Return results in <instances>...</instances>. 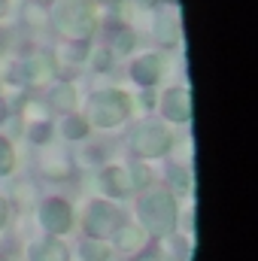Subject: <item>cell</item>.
<instances>
[{"label":"cell","mask_w":258,"mask_h":261,"mask_svg":"<svg viewBox=\"0 0 258 261\" xmlns=\"http://www.w3.org/2000/svg\"><path fill=\"white\" fill-rule=\"evenodd\" d=\"M49 31L58 40H94L100 31L97 0H52L49 3Z\"/></svg>","instance_id":"1"},{"label":"cell","mask_w":258,"mask_h":261,"mask_svg":"<svg viewBox=\"0 0 258 261\" xmlns=\"http://www.w3.org/2000/svg\"><path fill=\"white\" fill-rule=\"evenodd\" d=\"M134 110V100L125 88H100L88 97V107H85V122L97 130H110L125 125Z\"/></svg>","instance_id":"2"},{"label":"cell","mask_w":258,"mask_h":261,"mask_svg":"<svg viewBox=\"0 0 258 261\" xmlns=\"http://www.w3.org/2000/svg\"><path fill=\"white\" fill-rule=\"evenodd\" d=\"M140 222L152 234H170L176 225V203L170 192H149L140 200Z\"/></svg>","instance_id":"3"},{"label":"cell","mask_w":258,"mask_h":261,"mask_svg":"<svg viewBox=\"0 0 258 261\" xmlns=\"http://www.w3.org/2000/svg\"><path fill=\"white\" fill-rule=\"evenodd\" d=\"M149 31H152V37L161 49H176L183 43V12H179V6L173 0L170 3L161 0L149 12Z\"/></svg>","instance_id":"4"},{"label":"cell","mask_w":258,"mask_h":261,"mask_svg":"<svg viewBox=\"0 0 258 261\" xmlns=\"http://www.w3.org/2000/svg\"><path fill=\"white\" fill-rule=\"evenodd\" d=\"M170 130L164 128L161 122H143L131 130V152L140 158V161H149V158H161L170 152Z\"/></svg>","instance_id":"5"},{"label":"cell","mask_w":258,"mask_h":261,"mask_svg":"<svg viewBox=\"0 0 258 261\" xmlns=\"http://www.w3.org/2000/svg\"><path fill=\"white\" fill-rule=\"evenodd\" d=\"M119 228H122V213H119V206H113V203H107V200H94V203L88 206V213H85V231H88V237L104 240V237L119 234Z\"/></svg>","instance_id":"6"},{"label":"cell","mask_w":258,"mask_h":261,"mask_svg":"<svg viewBox=\"0 0 258 261\" xmlns=\"http://www.w3.org/2000/svg\"><path fill=\"white\" fill-rule=\"evenodd\" d=\"M21 73H24V85H46L58 79V61L46 49H31L21 58Z\"/></svg>","instance_id":"7"},{"label":"cell","mask_w":258,"mask_h":261,"mask_svg":"<svg viewBox=\"0 0 258 261\" xmlns=\"http://www.w3.org/2000/svg\"><path fill=\"white\" fill-rule=\"evenodd\" d=\"M161 116L173 125H189L192 122V91L189 85H173L158 97Z\"/></svg>","instance_id":"8"},{"label":"cell","mask_w":258,"mask_h":261,"mask_svg":"<svg viewBox=\"0 0 258 261\" xmlns=\"http://www.w3.org/2000/svg\"><path fill=\"white\" fill-rule=\"evenodd\" d=\"M164 55L161 52H140L134 61H131V79L140 85V88H155L164 76Z\"/></svg>","instance_id":"9"},{"label":"cell","mask_w":258,"mask_h":261,"mask_svg":"<svg viewBox=\"0 0 258 261\" xmlns=\"http://www.w3.org/2000/svg\"><path fill=\"white\" fill-rule=\"evenodd\" d=\"M40 222H43V228L49 234H67L70 225H73V210L61 197H49L40 206Z\"/></svg>","instance_id":"10"},{"label":"cell","mask_w":258,"mask_h":261,"mask_svg":"<svg viewBox=\"0 0 258 261\" xmlns=\"http://www.w3.org/2000/svg\"><path fill=\"white\" fill-rule=\"evenodd\" d=\"M97 186L104 189V195L110 197H128L134 192V182H131L128 167H119V164H107L100 167L97 173Z\"/></svg>","instance_id":"11"},{"label":"cell","mask_w":258,"mask_h":261,"mask_svg":"<svg viewBox=\"0 0 258 261\" xmlns=\"http://www.w3.org/2000/svg\"><path fill=\"white\" fill-rule=\"evenodd\" d=\"M46 103L55 110V113H76V107H79V91H76V85L70 82V79H55L52 82V88H49V97H46Z\"/></svg>","instance_id":"12"},{"label":"cell","mask_w":258,"mask_h":261,"mask_svg":"<svg viewBox=\"0 0 258 261\" xmlns=\"http://www.w3.org/2000/svg\"><path fill=\"white\" fill-rule=\"evenodd\" d=\"M18 18H21V24L28 31L40 34V31L49 28V3H43V0H24L18 6Z\"/></svg>","instance_id":"13"},{"label":"cell","mask_w":258,"mask_h":261,"mask_svg":"<svg viewBox=\"0 0 258 261\" xmlns=\"http://www.w3.org/2000/svg\"><path fill=\"white\" fill-rule=\"evenodd\" d=\"M107 49L113 52V58H128V55H134V49H137V31L116 21V28L110 31Z\"/></svg>","instance_id":"14"},{"label":"cell","mask_w":258,"mask_h":261,"mask_svg":"<svg viewBox=\"0 0 258 261\" xmlns=\"http://www.w3.org/2000/svg\"><path fill=\"white\" fill-rule=\"evenodd\" d=\"M88 40H58V49L52 52L55 61H67V64H85L88 61Z\"/></svg>","instance_id":"15"},{"label":"cell","mask_w":258,"mask_h":261,"mask_svg":"<svg viewBox=\"0 0 258 261\" xmlns=\"http://www.w3.org/2000/svg\"><path fill=\"white\" fill-rule=\"evenodd\" d=\"M88 130L91 125L85 122V116L82 113H64V119H61V125H58V134L70 140V143H79V140H85L88 137Z\"/></svg>","instance_id":"16"},{"label":"cell","mask_w":258,"mask_h":261,"mask_svg":"<svg viewBox=\"0 0 258 261\" xmlns=\"http://www.w3.org/2000/svg\"><path fill=\"white\" fill-rule=\"evenodd\" d=\"M40 173L49 176V179H64V176H70V158H67L64 152H49V155H43Z\"/></svg>","instance_id":"17"},{"label":"cell","mask_w":258,"mask_h":261,"mask_svg":"<svg viewBox=\"0 0 258 261\" xmlns=\"http://www.w3.org/2000/svg\"><path fill=\"white\" fill-rule=\"evenodd\" d=\"M31 261H70V258H67L64 243H58V240H43V243L34 246Z\"/></svg>","instance_id":"18"},{"label":"cell","mask_w":258,"mask_h":261,"mask_svg":"<svg viewBox=\"0 0 258 261\" xmlns=\"http://www.w3.org/2000/svg\"><path fill=\"white\" fill-rule=\"evenodd\" d=\"M85 64L91 67L94 73H110L113 64H116V58H113V52L107 49V43H100V46H91L88 49V61Z\"/></svg>","instance_id":"19"},{"label":"cell","mask_w":258,"mask_h":261,"mask_svg":"<svg viewBox=\"0 0 258 261\" xmlns=\"http://www.w3.org/2000/svg\"><path fill=\"white\" fill-rule=\"evenodd\" d=\"M52 137H55V125H52L49 119H37V122L28 125V140H31L34 146H46Z\"/></svg>","instance_id":"20"},{"label":"cell","mask_w":258,"mask_h":261,"mask_svg":"<svg viewBox=\"0 0 258 261\" xmlns=\"http://www.w3.org/2000/svg\"><path fill=\"white\" fill-rule=\"evenodd\" d=\"M119 234H122V249H140L143 243H146V228H137V225H131V228H119Z\"/></svg>","instance_id":"21"},{"label":"cell","mask_w":258,"mask_h":261,"mask_svg":"<svg viewBox=\"0 0 258 261\" xmlns=\"http://www.w3.org/2000/svg\"><path fill=\"white\" fill-rule=\"evenodd\" d=\"M15 170V149H12V143L0 134V176H9Z\"/></svg>","instance_id":"22"},{"label":"cell","mask_w":258,"mask_h":261,"mask_svg":"<svg viewBox=\"0 0 258 261\" xmlns=\"http://www.w3.org/2000/svg\"><path fill=\"white\" fill-rule=\"evenodd\" d=\"M131 173V182H134V189H146L149 182H152V170H149V164L146 161H134L128 167Z\"/></svg>","instance_id":"23"},{"label":"cell","mask_w":258,"mask_h":261,"mask_svg":"<svg viewBox=\"0 0 258 261\" xmlns=\"http://www.w3.org/2000/svg\"><path fill=\"white\" fill-rule=\"evenodd\" d=\"M82 258L85 261H107L110 258V249L100 240H85L82 243Z\"/></svg>","instance_id":"24"},{"label":"cell","mask_w":258,"mask_h":261,"mask_svg":"<svg viewBox=\"0 0 258 261\" xmlns=\"http://www.w3.org/2000/svg\"><path fill=\"white\" fill-rule=\"evenodd\" d=\"M170 176H173V189H176L179 195L192 192V173H189V170H183V167H173V170H170Z\"/></svg>","instance_id":"25"},{"label":"cell","mask_w":258,"mask_h":261,"mask_svg":"<svg viewBox=\"0 0 258 261\" xmlns=\"http://www.w3.org/2000/svg\"><path fill=\"white\" fill-rule=\"evenodd\" d=\"M140 103H143V110H152V107L158 103V97H155V88H143V94H140Z\"/></svg>","instance_id":"26"},{"label":"cell","mask_w":258,"mask_h":261,"mask_svg":"<svg viewBox=\"0 0 258 261\" xmlns=\"http://www.w3.org/2000/svg\"><path fill=\"white\" fill-rule=\"evenodd\" d=\"M79 155H82V161H85V164H94V161H100V149H82Z\"/></svg>","instance_id":"27"},{"label":"cell","mask_w":258,"mask_h":261,"mask_svg":"<svg viewBox=\"0 0 258 261\" xmlns=\"http://www.w3.org/2000/svg\"><path fill=\"white\" fill-rule=\"evenodd\" d=\"M12 9H15L12 0H0V21H6V18L12 15Z\"/></svg>","instance_id":"28"},{"label":"cell","mask_w":258,"mask_h":261,"mask_svg":"<svg viewBox=\"0 0 258 261\" xmlns=\"http://www.w3.org/2000/svg\"><path fill=\"white\" fill-rule=\"evenodd\" d=\"M134 3H137V6H140L143 12H152V9H155V6H158L161 0H134Z\"/></svg>","instance_id":"29"},{"label":"cell","mask_w":258,"mask_h":261,"mask_svg":"<svg viewBox=\"0 0 258 261\" xmlns=\"http://www.w3.org/2000/svg\"><path fill=\"white\" fill-rule=\"evenodd\" d=\"M6 216H9V210H6V200L0 197V228L6 225Z\"/></svg>","instance_id":"30"},{"label":"cell","mask_w":258,"mask_h":261,"mask_svg":"<svg viewBox=\"0 0 258 261\" xmlns=\"http://www.w3.org/2000/svg\"><path fill=\"white\" fill-rule=\"evenodd\" d=\"M6 116H9V107H6V100L0 97V122H6Z\"/></svg>","instance_id":"31"},{"label":"cell","mask_w":258,"mask_h":261,"mask_svg":"<svg viewBox=\"0 0 258 261\" xmlns=\"http://www.w3.org/2000/svg\"><path fill=\"white\" fill-rule=\"evenodd\" d=\"M143 261H164V258H158V255H146Z\"/></svg>","instance_id":"32"},{"label":"cell","mask_w":258,"mask_h":261,"mask_svg":"<svg viewBox=\"0 0 258 261\" xmlns=\"http://www.w3.org/2000/svg\"><path fill=\"white\" fill-rule=\"evenodd\" d=\"M0 58H3V37H0Z\"/></svg>","instance_id":"33"},{"label":"cell","mask_w":258,"mask_h":261,"mask_svg":"<svg viewBox=\"0 0 258 261\" xmlns=\"http://www.w3.org/2000/svg\"><path fill=\"white\" fill-rule=\"evenodd\" d=\"M43 3H52V0H43Z\"/></svg>","instance_id":"34"},{"label":"cell","mask_w":258,"mask_h":261,"mask_svg":"<svg viewBox=\"0 0 258 261\" xmlns=\"http://www.w3.org/2000/svg\"><path fill=\"white\" fill-rule=\"evenodd\" d=\"M0 261H6V258H0Z\"/></svg>","instance_id":"35"}]
</instances>
